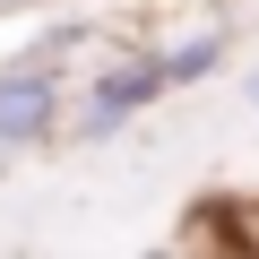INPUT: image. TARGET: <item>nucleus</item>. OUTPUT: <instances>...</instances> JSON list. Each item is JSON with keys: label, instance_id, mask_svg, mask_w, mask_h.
Wrapping results in <instances>:
<instances>
[{"label": "nucleus", "instance_id": "3", "mask_svg": "<svg viewBox=\"0 0 259 259\" xmlns=\"http://www.w3.org/2000/svg\"><path fill=\"white\" fill-rule=\"evenodd\" d=\"M225 52H233V35H225V26H199V35H173V44L156 52V69H164V87H199V78L225 69Z\"/></svg>", "mask_w": 259, "mask_h": 259}, {"label": "nucleus", "instance_id": "1", "mask_svg": "<svg viewBox=\"0 0 259 259\" xmlns=\"http://www.w3.org/2000/svg\"><path fill=\"white\" fill-rule=\"evenodd\" d=\"M69 121V87H61V61L44 52H18L0 61V156H26V147H52Z\"/></svg>", "mask_w": 259, "mask_h": 259}, {"label": "nucleus", "instance_id": "2", "mask_svg": "<svg viewBox=\"0 0 259 259\" xmlns=\"http://www.w3.org/2000/svg\"><path fill=\"white\" fill-rule=\"evenodd\" d=\"M156 95H173V87H164V69H156V52L104 61V69L87 78V95H78V139H121V130L139 121Z\"/></svg>", "mask_w": 259, "mask_h": 259}, {"label": "nucleus", "instance_id": "4", "mask_svg": "<svg viewBox=\"0 0 259 259\" xmlns=\"http://www.w3.org/2000/svg\"><path fill=\"white\" fill-rule=\"evenodd\" d=\"M242 104H250V112H259V69H250V78H242Z\"/></svg>", "mask_w": 259, "mask_h": 259}]
</instances>
